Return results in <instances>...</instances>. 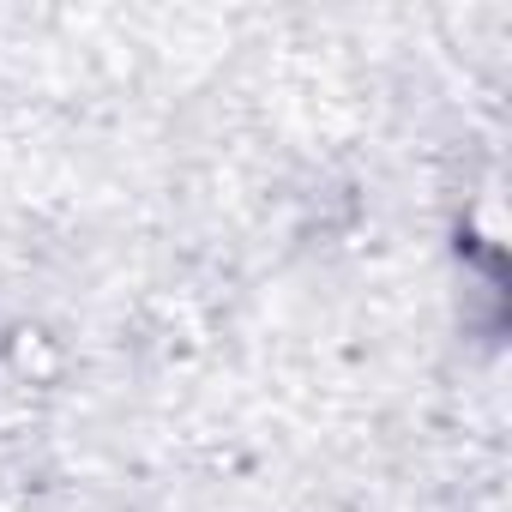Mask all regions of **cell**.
<instances>
[{
	"label": "cell",
	"mask_w": 512,
	"mask_h": 512,
	"mask_svg": "<svg viewBox=\"0 0 512 512\" xmlns=\"http://www.w3.org/2000/svg\"><path fill=\"white\" fill-rule=\"evenodd\" d=\"M7 362H13L19 380H31V386H55L61 368H67L61 344H55L43 326H13V332H7Z\"/></svg>",
	"instance_id": "1"
}]
</instances>
